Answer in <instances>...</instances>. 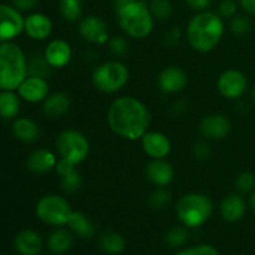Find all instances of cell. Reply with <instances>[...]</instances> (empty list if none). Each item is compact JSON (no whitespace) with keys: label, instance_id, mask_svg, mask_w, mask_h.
<instances>
[{"label":"cell","instance_id":"1","mask_svg":"<svg viewBox=\"0 0 255 255\" xmlns=\"http://www.w3.org/2000/svg\"><path fill=\"white\" fill-rule=\"evenodd\" d=\"M107 124L111 131L128 141H137L148 131L151 114L146 105L133 96L115 100L107 111Z\"/></svg>","mask_w":255,"mask_h":255},{"label":"cell","instance_id":"2","mask_svg":"<svg viewBox=\"0 0 255 255\" xmlns=\"http://www.w3.org/2000/svg\"><path fill=\"white\" fill-rule=\"evenodd\" d=\"M226 24L217 11H199L189 20L186 29V39L189 46L197 52L206 54L216 49L222 41Z\"/></svg>","mask_w":255,"mask_h":255},{"label":"cell","instance_id":"3","mask_svg":"<svg viewBox=\"0 0 255 255\" xmlns=\"http://www.w3.org/2000/svg\"><path fill=\"white\" fill-rule=\"evenodd\" d=\"M117 22L122 31L133 39H144L153 31L154 19L143 0H115Z\"/></svg>","mask_w":255,"mask_h":255},{"label":"cell","instance_id":"4","mask_svg":"<svg viewBox=\"0 0 255 255\" xmlns=\"http://www.w3.org/2000/svg\"><path fill=\"white\" fill-rule=\"evenodd\" d=\"M27 77V59L12 41L0 44V90L16 91Z\"/></svg>","mask_w":255,"mask_h":255},{"label":"cell","instance_id":"5","mask_svg":"<svg viewBox=\"0 0 255 255\" xmlns=\"http://www.w3.org/2000/svg\"><path fill=\"white\" fill-rule=\"evenodd\" d=\"M214 212L213 201L207 194L187 193L176 204V214L181 224L188 229H197L211 219Z\"/></svg>","mask_w":255,"mask_h":255},{"label":"cell","instance_id":"6","mask_svg":"<svg viewBox=\"0 0 255 255\" xmlns=\"http://www.w3.org/2000/svg\"><path fill=\"white\" fill-rule=\"evenodd\" d=\"M129 80L128 67L119 60L102 62L94 70L92 85L104 94H115L124 89Z\"/></svg>","mask_w":255,"mask_h":255},{"label":"cell","instance_id":"7","mask_svg":"<svg viewBox=\"0 0 255 255\" xmlns=\"http://www.w3.org/2000/svg\"><path fill=\"white\" fill-rule=\"evenodd\" d=\"M70 202L59 194H46L37 201L35 213L37 218L45 224L52 227L67 226L72 216Z\"/></svg>","mask_w":255,"mask_h":255},{"label":"cell","instance_id":"8","mask_svg":"<svg viewBox=\"0 0 255 255\" xmlns=\"http://www.w3.org/2000/svg\"><path fill=\"white\" fill-rule=\"evenodd\" d=\"M56 148L61 158L77 166L89 157L90 142L82 132L69 128L59 133L56 138Z\"/></svg>","mask_w":255,"mask_h":255},{"label":"cell","instance_id":"9","mask_svg":"<svg viewBox=\"0 0 255 255\" xmlns=\"http://www.w3.org/2000/svg\"><path fill=\"white\" fill-rule=\"evenodd\" d=\"M25 17L12 5L0 4V44L12 41L24 31Z\"/></svg>","mask_w":255,"mask_h":255},{"label":"cell","instance_id":"10","mask_svg":"<svg viewBox=\"0 0 255 255\" xmlns=\"http://www.w3.org/2000/svg\"><path fill=\"white\" fill-rule=\"evenodd\" d=\"M219 94L228 100H237L246 94L248 89V79L242 71L229 69L222 72L217 81Z\"/></svg>","mask_w":255,"mask_h":255},{"label":"cell","instance_id":"11","mask_svg":"<svg viewBox=\"0 0 255 255\" xmlns=\"http://www.w3.org/2000/svg\"><path fill=\"white\" fill-rule=\"evenodd\" d=\"M79 34L85 41L95 45H105L110 40L109 27L97 15H87L80 20Z\"/></svg>","mask_w":255,"mask_h":255},{"label":"cell","instance_id":"12","mask_svg":"<svg viewBox=\"0 0 255 255\" xmlns=\"http://www.w3.org/2000/svg\"><path fill=\"white\" fill-rule=\"evenodd\" d=\"M199 131L206 139L221 141L228 137L232 131V122L222 114H212L204 116L199 124Z\"/></svg>","mask_w":255,"mask_h":255},{"label":"cell","instance_id":"13","mask_svg":"<svg viewBox=\"0 0 255 255\" xmlns=\"http://www.w3.org/2000/svg\"><path fill=\"white\" fill-rule=\"evenodd\" d=\"M20 99L30 104L44 102L50 95L49 82L44 77L27 76L16 90Z\"/></svg>","mask_w":255,"mask_h":255},{"label":"cell","instance_id":"14","mask_svg":"<svg viewBox=\"0 0 255 255\" xmlns=\"http://www.w3.org/2000/svg\"><path fill=\"white\" fill-rule=\"evenodd\" d=\"M188 84V76L182 67L167 66L159 72L158 87L167 95L179 94Z\"/></svg>","mask_w":255,"mask_h":255},{"label":"cell","instance_id":"15","mask_svg":"<svg viewBox=\"0 0 255 255\" xmlns=\"http://www.w3.org/2000/svg\"><path fill=\"white\" fill-rule=\"evenodd\" d=\"M141 144L144 153L152 159L166 158L172 149L168 137L158 131H147L142 136Z\"/></svg>","mask_w":255,"mask_h":255},{"label":"cell","instance_id":"16","mask_svg":"<svg viewBox=\"0 0 255 255\" xmlns=\"http://www.w3.org/2000/svg\"><path fill=\"white\" fill-rule=\"evenodd\" d=\"M54 25L51 19L44 12H31L25 17L24 31L27 36L36 41L46 40L51 35Z\"/></svg>","mask_w":255,"mask_h":255},{"label":"cell","instance_id":"17","mask_svg":"<svg viewBox=\"0 0 255 255\" xmlns=\"http://www.w3.org/2000/svg\"><path fill=\"white\" fill-rule=\"evenodd\" d=\"M146 177L156 187L169 186L174 179V168L166 159H152L146 166Z\"/></svg>","mask_w":255,"mask_h":255},{"label":"cell","instance_id":"18","mask_svg":"<svg viewBox=\"0 0 255 255\" xmlns=\"http://www.w3.org/2000/svg\"><path fill=\"white\" fill-rule=\"evenodd\" d=\"M44 56L54 69H62L71 61L72 49L65 40L54 39L45 47Z\"/></svg>","mask_w":255,"mask_h":255},{"label":"cell","instance_id":"19","mask_svg":"<svg viewBox=\"0 0 255 255\" xmlns=\"http://www.w3.org/2000/svg\"><path fill=\"white\" fill-rule=\"evenodd\" d=\"M57 158L54 152L47 148H37L27 156L26 167L34 174H46L55 169Z\"/></svg>","mask_w":255,"mask_h":255},{"label":"cell","instance_id":"20","mask_svg":"<svg viewBox=\"0 0 255 255\" xmlns=\"http://www.w3.org/2000/svg\"><path fill=\"white\" fill-rule=\"evenodd\" d=\"M221 216L222 218L229 223L239 222L247 212V201L242 193H231L223 198L221 202Z\"/></svg>","mask_w":255,"mask_h":255},{"label":"cell","instance_id":"21","mask_svg":"<svg viewBox=\"0 0 255 255\" xmlns=\"http://www.w3.org/2000/svg\"><path fill=\"white\" fill-rule=\"evenodd\" d=\"M14 247L20 255H39L42 249V238L34 229H24L15 237Z\"/></svg>","mask_w":255,"mask_h":255},{"label":"cell","instance_id":"22","mask_svg":"<svg viewBox=\"0 0 255 255\" xmlns=\"http://www.w3.org/2000/svg\"><path fill=\"white\" fill-rule=\"evenodd\" d=\"M71 107V99L65 92L50 94L42 102V112L46 117L52 120L60 119L69 112Z\"/></svg>","mask_w":255,"mask_h":255},{"label":"cell","instance_id":"23","mask_svg":"<svg viewBox=\"0 0 255 255\" xmlns=\"http://www.w3.org/2000/svg\"><path fill=\"white\" fill-rule=\"evenodd\" d=\"M12 133L17 141L22 143H34L40 137V128L34 120L29 117H19L12 122Z\"/></svg>","mask_w":255,"mask_h":255},{"label":"cell","instance_id":"24","mask_svg":"<svg viewBox=\"0 0 255 255\" xmlns=\"http://www.w3.org/2000/svg\"><path fill=\"white\" fill-rule=\"evenodd\" d=\"M69 229L77 236L79 238L85 239H92L95 236H96V226H95L94 222L89 218V216H86L82 212L74 211L72 212V216L70 218L69 223Z\"/></svg>","mask_w":255,"mask_h":255},{"label":"cell","instance_id":"25","mask_svg":"<svg viewBox=\"0 0 255 255\" xmlns=\"http://www.w3.org/2000/svg\"><path fill=\"white\" fill-rule=\"evenodd\" d=\"M72 244H74L72 232L62 228H57L56 231L52 232L47 239V248L55 255L66 254L72 248Z\"/></svg>","mask_w":255,"mask_h":255},{"label":"cell","instance_id":"26","mask_svg":"<svg viewBox=\"0 0 255 255\" xmlns=\"http://www.w3.org/2000/svg\"><path fill=\"white\" fill-rule=\"evenodd\" d=\"M100 248L109 255H120L126 249V239L116 232H105L100 236Z\"/></svg>","mask_w":255,"mask_h":255},{"label":"cell","instance_id":"27","mask_svg":"<svg viewBox=\"0 0 255 255\" xmlns=\"http://www.w3.org/2000/svg\"><path fill=\"white\" fill-rule=\"evenodd\" d=\"M20 96L15 91L0 92V117L2 120H12L19 115Z\"/></svg>","mask_w":255,"mask_h":255},{"label":"cell","instance_id":"28","mask_svg":"<svg viewBox=\"0 0 255 255\" xmlns=\"http://www.w3.org/2000/svg\"><path fill=\"white\" fill-rule=\"evenodd\" d=\"M54 67L47 62L44 54H32L27 59V76H37L47 79Z\"/></svg>","mask_w":255,"mask_h":255},{"label":"cell","instance_id":"29","mask_svg":"<svg viewBox=\"0 0 255 255\" xmlns=\"http://www.w3.org/2000/svg\"><path fill=\"white\" fill-rule=\"evenodd\" d=\"M59 10L62 19L67 22H76L82 19V0H60Z\"/></svg>","mask_w":255,"mask_h":255},{"label":"cell","instance_id":"30","mask_svg":"<svg viewBox=\"0 0 255 255\" xmlns=\"http://www.w3.org/2000/svg\"><path fill=\"white\" fill-rule=\"evenodd\" d=\"M189 237V229L184 227L183 224L181 226H174L166 233L164 241H166L167 246H169L173 249H178L183 247L187 243Z\"/></svg>","mask_w":255,"mask_h":255},{"label":"cell","instance_id":"31","mask_svg":"<svg viewBox=\"0 0 255 255\" xmlns=\"http://www.w3.org/2000/svg\"><path fill=\"white\" fill-rule=\"evenodd\" d=\"M148 6L153 19L158 21H166L173 14V6L169 0H151Z\"/></svg>","mask_w":255,"mask_h":255},{"label":"cell","instance_id":"32","mask_svg":"<svg viewBox=\"0 0 255 255\" xmlns=\"http://www.w3.org/2000/svg\"><path fill=\"white\" fill-rule=\"evenodd\" d=\"M252 26H253L252 20L248 16H246V15L237 14L236 16H233L229 20V29H231V31L234 35H239V36L251 32Z\"/></svg>","mask_w":255,"mask_h":255},{"label":"cell","instance_id":"33","mask_svg":"<svg viewBox=\"0 0 255 255\" xmlns=\"http://www.w3.org/2000/svg\"><path fill=\"white\" fill-rule=\"evenodd\" d=\"M171 202V193H169L167 189L158 187L154 192H152V194L148 198L149 206L152 207L156 211H161L164 209Z\"/></svg>","mask_w":255,"mask_h":255},{"label":"cell","instance_id":"34","mask_svg":"<svg viewBox=\"0 0 255 255\" xmlns=\"http://www.w3.org/2000/svg\"><path fill=\"white\" fill-rule=\"evenodd\" d=\"M61 186L65 193L67 194H74L76 192H79V189L82 186V178L80 176L79 171L75 169L71 173L61 177Z\"/></svg>","mask_w":255,"mask_h":255},{"label":"cell","instance_id":"35","mask_svg":"<svg viewBox=\"0 0 255 255\" xmlns=\"http://www.w3.org/2000/svg\"><path fill=\"white\" fill-rule=\"evenodd\" d=\"M234 184L239 193H252L255 189V176L252 172H242Z\"/></svg>","mask_w":255,"mask_h":255},{"label":"cell","instance_id":"36","mask_svg":"<svg viewBox=\"0 0 255 255\" xmlns=\"http://www.w3.org/2000/svg\"><path fill=\"white\" fill-rule=\"evenodd\" d=\"M174 255H221L218 249L209 244H198L177 252Z\"/></svg>","mask_w":255,"mask_h":255},{"label":"cell","instance_id":"37","mask_svg":"<svg viewBox=\"0 0 255 255\" xmlns=\"http://www.w3.org/2000/svg\"><path fill=\"white\" fill-rule=\"evenodd\" d=\"M107 44H109L110 51L115 56H124V55H126L128 52V42H127V40L124 36L110 37Z\"/></svg>","mask_w":255,"mask_h":255},{"label":"cell","instance_id":"38","mask_svg":"<svg viewBox=\"0 0 255 255\" xmlns=\"http://www.w3.org/2000/svg\"><path fill=\"white\" fill-rule=\"evenodd\" d=\"M218 12L224 20L229 19L231 20L232 17L236 16L238 14V2L236 0H222L219 2L218 6Z\"/></svg>","mask_w":255,"mask_h":255},{"label":"cell","instance_id":"39","mask_svg":"<svg viewBox=\"0 0 255 255\" xmlns=\"http://www.w3.org/2000/svg\"><path fill=\"white\" fill-rule=\"evenodd\" d=\"M193 157L199 162L207 161L211 157V147L206 141H198L194 143L193 149Z\"/></svg>","mask_w":255,"mask_h":255},{"label":"cell","instance_id":"40","mask_svg":"<svg viewBox=\"0 0 255 255\" xmlns=\"http://www.w3.org/2000/svg\"><path fill=\"white\" fill-rule=\"evenodd\" d=\"M182 39V30L178 26H173L164 35L163 42L167 47H176Z\"/></svg>","mask_w":255,"mask_h":255},{"label":"cell","instance_id":"41","mask_svg":"<svg viewBox=\"0 0 255 255\" xmlns=\"http://www.w3.org/2000/svg\"><path fill=\"white\" fill-rule=\"evenodd\" d=\"M39 4V0H11V5L20 12H29Z\"/></svg>","mask_w":255,"mask_h":255},{"label":"cell","instance_id":"42","mask_svg":"<svg viewBox=\"0 0 255 255\" xmlns=\"http://www.w3.org/2000/svg\"><path fill=\"white\" fill-rule=\"evenodd\" d=\"M186 4L188 5L191 9L196 10V11H206L208 7L211 6L212 0H184Z\"/></svg>","mask_w":255,"mask_h":255},{"label":"cell","instance_id":"43","mask_svg":"<svg viewBox=\"0 0 255 255\" xmlns=\"http://www.w3.org/2000/svg\"><path fill=\"white\" fill-rule=\"evenodd\" d=\"M239 5L249 15H255V0H238Z\"/></svg>","mask_w":255,"mask_h":255},{"label":"cell","instance_id":"44","mask_svg":"<svg viewBox=\"0 0 255 255\" xmlns=\"http://www.w3.org/2000/svg\"><path fill=\"white\" fill-rule=\"evenodd\" d=\"M249 207L255 212V189L251 193L249 196Z\"/></svg>","mask_w":255,"mask_h":255},{"label":"cell","instance_id":"45","mask_svg":"<svg viewBox=\"0 0 255 255\" xmlns=\"http://www.w3.org/2000/svg\"><path fill=\"white\" fill-rule=\"evenodd\" d=\"M251 97H252V100H253V101L255 102V86L253 87V89H252V91H251Z\"/></svg>","mask_w":255,"mask_h":255},{"label":"cell","instance_id":"46","mask_svg":"<svg viewBox=\"0 0 255 255\" xmlns=\"http://www.w3.org/2000/svg\"><path fill=\"white\" fill-rule=\"evenodd\" d=\"M124 1H133V0H124Z\"/></svg>","mask_w":255,"mask_h":255},{"label":"cell","instance_id":"47","mask_svg":"<svg viewBox=\"0 0 255 255\" xmlns=\"http://www.w3.org/2000/svg\"><path fill=\"white\" fill-rule=\"evenodd\" d=\"M0 255H1V254H0Z\"/></svg>","mask_w":255,"mask_h":255}]
</instances>
